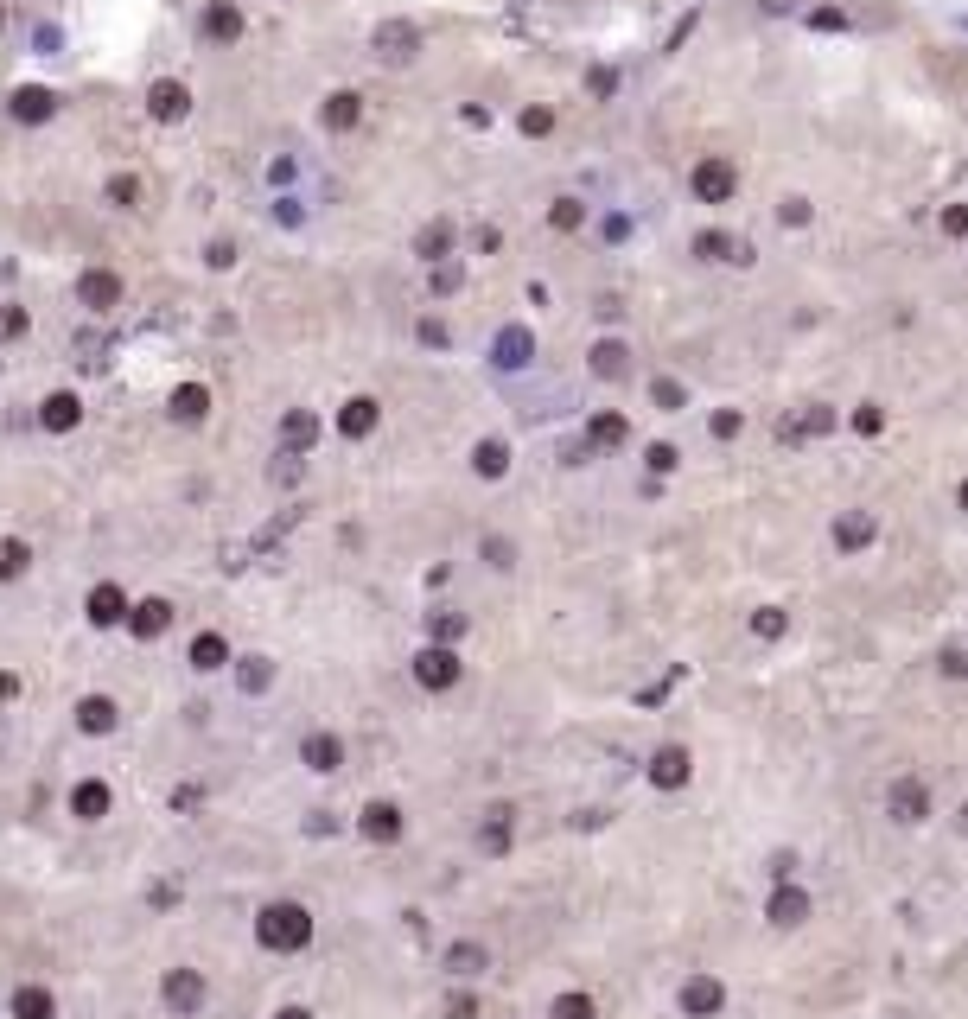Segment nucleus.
<instances>
[{"instance_id":"473e14b6","label":"nucleus","mask_w":968,"mask_h":1019,"mask_svg":"<svg viewBox=\"0 0 968 1019\" xmlns=\"http://www.w3.org/2000/svg\"><path fill=\"white\" fill-rule=\"evenodd\" d=\"M548 1019H599V1007H593V994H555V1007H548Z\"/></svg>"},{"instance_id":"6e6d98bb","label":"nucleus","mask_w":968,"mask_h":1019,"mask_svg":"<svg viewBox=\"0 0 968 1019\" xmlns=\"http://www.w3.org/2000/svg\"><path fill=\"white\" fill-rule=\"evenodd\" d=\"M20 688H26V682L13 676V669H0V701H13V695H20Z\"/></svg>"},{"instance_id":"de8ad7c7","label":"nucleus","mask_w":968,"mask_h":1019,"mask_svg":"<svg viewBox=\"0 0 968 1019\" xmlns=\"http://www.w3.org/2000/svg\"><path fill=\"white\" fill-rule=\"evenodd\" d=\"M943 230H949V236H968V204H949V211H943Z\"/></svg>"},{"instance_id":"a878e982","label":"nucleus","mask_w":968,"mask_h":1019,"mask_svg":"<svg viewBox=\"0 0 968 1019\" xmlns=\"http://www.w3.org/2000/svg\"><path fill=\"white\" fill-rule=\"evenodd\" d=\"M204 414H211V389H204V383H179V389H172V421L198 427Z\"/></svg>"},{"instance_id":"c9c22d12","label":"nucleus","mask_w":968,"mask_h":1019,"mask_svg":"<svg viewBox=\"0 0 968 1019\" xmlns=\"http://www.w3.org/2000/svg\"><path fill=\"white\" fill-rule=\"evenodd\" d=\"M26 332H32V313H26L20 300H7V306H0V344H13V338H26Z\"/></svg>"},{"instance_id":"dca6fc26","label":"nucleus","mask_w":968,"mask_h":1019,"mask_svg":"<svg viewBox=\"0 0 968 1019\" xmlns=\"http://www.w3.org/2000/svg\"><path fill=\"white\" fill-rule=\"evenodd\" d=\"M720 1007H726V988H720L714 975H688V981H682V1013H688V1019H707V1013H720Z\"/></svg>"},{"instance_id":"49530a36","label":"nucleus","mask_w":968,"mask_h":1019,"mask_svg":"<svg viewBox=\"0 0 968 1019\" xmlns=\"http://www.w3.org/2000/svg\"><path fill=\"white\" fill-rule=\"evenodd\" d=\"M555 128V109H523V134H548Z\"/></svg>"},{"instance_id":"4468645a","label":"nucleus","mask_w":968,"mask_h":1019,"mask_svg":"<svg viewBox=\"0 0 968 1019\" xmlns=\"http://www.w3.org/2000/svg\"><path fill=\"white\" fill-rule=\"evenodd\" d=\"M185 663H192L198 676H217V669H230V663H236V656H230V637H223V631H198L192 650H185Z\"/></svg>"},{"instance_id":"3c124183","label":"nucleus","mask_w":968,"mask_h":1019,"mask_svg":"<svg viewBox=\"0 0 968 1019\" xmlns=\"http://www.w3.org/2000/svg\"><path fill=\"white\" fill-rule=\"evenodd\" d=\"M446 1013H453V1019H478V1000H472V994H453V1007H446Z\"/></svg>"},{"instance_id":"c03bdc74","label":"nucleus","mask_w":968,"mask_h":1019,"mask_svg":"<svg viewBox=\"0 0 968 1019\" xmlns=\"http://www.w3.org/2000/svg\"><path fill=\"white\" fill-rule=\"evenodd\" d=\"M739 427H746V414H739V408H720V414H714V440H733Z\"/></svg>"},{"instance_id":"0eeeda50","label":"nucleus","mask_w":968,"mask_h":1019,"mask_svg":"<svg viewBox=\"0 0 968 1019\" xmlns=\"http://www.w3.org/2000/svg\"><path fill=\"white\" fill-rule=\"evenodd\" d=\"M64 803H71V816H77V822H102V816L115 809V790L102 784V777H77Z\"/></svg>"},{"instance_id":"603ef678","label":"nucleus","mask_w":968,"mask_h":1019,"mask_svg":"<svg viewBox=\"0 0 968 1019\" xmlns=\"http://www.w3.org/2000/svg\"><path fill=\"white\" fill-rule=\"evenodd\" d=\"M879 421H886L879 408H860V414H854V427H860V434H879Z\"/></svg>"},{"instance_id":"1a4fd4ad","label":"nucleus","mask_w":968,"mask_h":1019,"mask_svg":"<svg viewBox=\"0 0 968 1019\" xmlns=\"http://www.w3.org/2000/svg\"><path fill=\"white\" fill-rule=\"evenodd\" d=\"M300 765L313 771V777L344 771V739H338V733H306V739H300Z\"/></svg>"},{"instance_id":"a19ab883","label":"nucleus","mask_w":968,"mask_h":1019,"mask_svg":"<svg viewBox=\"0 0 968 1019\" xmlns=\"http://www.w3.org/2000/svg\"><path fill=\"white\" fill-rule=\"evenodd\" d=\"M777 223H784V230H803V223H809V198H784V204H777Z\"/></svg>"},{"instance_id":"e433bc0d","label":"nucleus","mask_w":968,"mask_h":1019,"mask_svg":"<svg viewBox=\"0 0 968 1019\" xmlns=\"http://www.w3.org/2000/svg\"><path fill=\"white\" fill-rule=\"evenodd\" d=\"M548 223H555V230H580V223H586V204H580V198H555V204H548Z\"/></svg>"},{"instance_id":"79ce46f5","label":"nucleus","mask_w":968,"mask_h":1019,"mask_svg":"<svg viewBox=\"0 0 968 1019\" xmlns=\"http://www.w3.org/2000/svg\"><path fill=\"white\" fill-rule=\"evenodd\" d=\"M650 395H656V408H682V402H688V389H682V383H669V376H656V389H650Z\"/></svg>"},{"instance_id":"bb28decb","label":"nucleus","mask_w":968,"mask_h":1019,"mask_svg":"<svg viewBox=\"0 0 968 1019\" xmlns=\"http://www.w3.org/2000/svg\"><path fill=\"white\" fill-rule=\"evenodd\" d=\"M803 918H809V892H797V886H784V892L771 898V924H777V930H797Z\"/></svg>"},{"instance_id":"37998d69","label":"nucleus","mask_w":968,"mask_h":1019,"mask_svg":"<svg viewBox=\"0 0 968 1019\" xmlns=\"http://www.w3.org/2000/svg\"><path fill=\"white\" fill-rule=\"evenodd\" d=\"M593 440H599V446H618V440H625V421H618V414H599V421H593Z\"/></svg>"},{"instance_id":"4c0bfd02","label":"nucleus","mask_w":968,"mask_h":1019,"mask_svg":"<svg viewBox=\"0 0 968 1019\" xmlns=\"http://www.w3.org/2000/svg\"><path fill=\"white\" fill-rule=\"evenodd\" d=\"M281 434H287V446H306V440L319 434V421H313V414H306V408H293L287 421H281Z\"/></svg>"},{"instance_id":"f03ea898","label":"nucleus","mask_w":968,"mask_h":1019,"mask_svg":"<svg viewBox=\"0 0 968 1019\" xmlns=\"http://www.w3.org/2000/svg\"><path fill=\"white\" fill-rule=\"evenodd\" d=\"M459 676H465V663H459L453 644H421V650H414V682H421L427 695H446Z\"/></svg>"},{"instance_id":"864d4df0","label":"nucleus","mask_w":968,"mask_h":1019,"mask_svg":"<svg viewBox=\"0 0 968 1019\" xmlns=\"http://www.w3.org/2000/svg\"><path fill=\"white\" fill-rule=\"evenodd\" d=\"M682 453H676V446H650V465H656V472H669V465H676Z\"/></svg>"},{"instance_id":"aec40b11","label":"nucleus","mask_w":968,"mask_h":1019,"mask_svg":"<svg viewBox=\"0 0 968 1019\" xmlns=\"http://www.w3.org/2000/svg\"><path fill=\"white\" fill-rule=\"evenodd\" d=\"M204 39H211V45H236L242 39V7L211 0V7H204Z\"/></svg>"},{"instance_id":"b1692460","label":"nucleus","mask_w":968,"mask_h":1019,"mask_svg":"<svg viewBox=\"0 0 968 1019\" xmlns=\"http://www.w3.org/2000/svg\"><path fill=\"white\" fill-rule=\"evenodd\" d=\"M357 115H363V96L357 90H332V96H325V109H319V122L332 134H344V128H357Z\"/></svg>"},{"instance_id":"a18cd8bd","label":"nucleus","mask_w":968,"mask_h":1019,"mask_svg":"<svg viewBox=\"0 0 968 1019\" xmlns=\"http://www.w3.org/2000/svg\"><path fill=\"white\" fill-rule=\"evenodd\" d=\"M752 631H758V637H784V612H777V606H765V612L752 618Z\"/></svg>"},{"instance_id":"cd10ccee","label":"nucleus","mask_w":968,"mask_h":1019,"mask_svg":"<svg viewBox=\"0 0 968 1019\" xmlns=\"http://www.w3.org/2000/svg\"><path fill=\"white\" fill-rule=\"evenodd\" d=\"M472 472H478V478H504V472H510V446H504V440H478V446H472Z\"/></svg>"},{"instance_id":"f3484780","label":"nucleus","mask_w":968,"mask_h":1019,"mask_svg":"<svg viewBox=\"0 0 968 1019\" xmlns=\"http://www.w3.org/2000/svg\"><path fill=\"white\" fill-rule=\"evenodd\" d=\"M688 771H695L688 746H663V752L650 758V784H656V790H682V784H688Z\"/></svg>"},{"instance_id":"ea45409f","label":"nucleus","mask_w":968,"mask_h":1019,"mask_svg":"<svg viewBox=\"0 0 968 1019\" xmlns=\"http://www.w3.org/2000/svg\"><path fill=\"white\" fill-rule=\"evenodd\" d=\"M427 631H434L427 644H453V637L465 631V618H459V612H440V618H427Z\"/></svg>"},{"instance_id":"6ab92c4d","label":"nucleus","mask_w":968,"mask_h":1019,"mask_svg":"<svg viewBox=\"0 0 968 1019\" xmlns=\"http://www.w3.org/2000/svg\"><path fill=\"white\" fill-rule=\"evenodd\" d=\"M166 625H172V599L153 593V599H134L128 606V631L134 637H166Z\"/></svg>"},{"instance_id":"393cba45","label":"nucleus","mask_w":968,"mask_h":1019,"mask_svg":"<svg viewBox=\"0 0 968 1019\" xmlns=\"http://www.w3.org/2000/svg\"><path fill=\"white\" fill-rule=\"evenodd\" d=\"M484 969H491V949H484V943H472V937H465V943H453V949H446V975L472 981V975H484Z\"/></svg>"},{"instance_id":"7c9ffc66","label":"nucleus","mask_w":968,"mask_h":1019,"mask_svg":"<svg viewBox=\"0 0 968 1019\" xmlns=\"http://www.w3.org/2000/svg\"><path fill=\"white\" fill-rule=\"evenodd\" d=\"M695 255H707V262H746V249H739L726 230H707V236H695Z\"/></svg>"},{"instance_id":"c756f323","label":"nucleus","mask_w":968,"mask_h":1019,"mask_svg":"<svg viewBox=\"0 0 968 1019\" xmlns=\"http://www.w3.org/2000/svg\"><path fill=\"white\" fill-rule=\"evenodd\" d=\"M236 669V682L249 688V695H268V682H274V663L268 656H242V663H230Z\"/></svg>"},{"instance_id":"72a5a7b5","label":"nucleus","mask_w":968,"mask_h":1019,"mask_svg":"<svg viewBox=\"0 0 968 1019\" xmlns=\"http://www.w3.org/2000/svg\"><path fill=\"white\" fill-rule=\"evenodd\" d=\"M625 344L618 338H605V344H593V376H625Z\"/></svg>"},{"instance_id":"7ed1b4c3","label":"nucleus","mask_w":968,"mask_h":1019,"mask_svg":"<svg viewBox=\"0 0 968 1019\" xmlns=\"http://www.w3.org/2000/svg\"><path fill=\"white\" fill-rule=\"evenodd\" d=\"M688 185H695V198H701V204H726V198L739 192V166L726 160V153H707V160H695Z\"/></svg>"},{"instance_id":"4d7b16f0","label":"nucleus","mask_w":968,"mask_h":1019,"mask_svg":"<svg viewBox=\"0 0 968 1019\" xmlns=\"http://www.w3.org/2000/svg\"><path fill=\"white\" fill-rule=\"evenodd\" d=\"M943 669H949V676H968V656H962V650H949V656H943Z\"/></svg>"},{"instance_id":"13d9d810","label":"nucleus","mask_w":968,"mask_h":1019,"mask_svg":"<svg viewBox=\"0 0 968 1019\" xmlns=\"http://www.w3.org/2000/svg\"><path fill=\"white\" fill-rule=\"evenodd\" d=\"M274 1019H313V1013H306V1007H281V1013H274Z\"/></svg>"},{"instance_id":"9b49d317","label":"nucleus","mask_w":968,"mask_h":1019,"mask_svg":"<svg viewBox=\"0 0 968 1019\" xmlns=\"http://www.w3.org/2000/svg\"><path fill=\"white\" fill-rule=\"evenodd\" d=\"M886 809H892V822H905V828H911V822H924V816H930V790L918 784V777H898V784L886 790Z\"/></svg>"},{"instance_id":"6e6552de","label":"nucleus","mask_w":968,"mask_h":1019,"mask_svg":"<svg viewBox=\"0 0 968 1019\" xmlns=\"http://www.w3.org/2000/svg\"><path fill=\"white\" fill-rule=\"evenodd\" d=\"M147 115L153 122H185V115H192V90H185L179 77H160L147 90Z\"/></svg>"},{"instance_id":"20e7f679","label":"nucleus","mask_w":968,"mask_h":1019,"mask_svg":"<svg viewBox=\"0 0 968 1019\" xmlns=\"http://www.w3.org/2000/svg\"><path fill=\"white\" fill-rule=\"evenodd\" d=\"M128 586H115V580H96L90 586V599H83V618H90L96 631H115V625H128Z\"/></svg>"},{"instance_id":"4be33fe9","label":"nucleus","mask_w":968,"mask_h":1019,"mask_svg":"<svg viewBox=\"0 0 968 1019\" xmlns=\"http://www.w3.org/2000/svg\"><path fill=\"white\" fill-rule=\"evenodd\" d=\"M7 109H13V122H51L58 96L39 90V83H26V90H13V96H7Z\"/></svg>"},{"instance_id":"9d476101","label":"nucleus","mask_w":968,"mask_h":1019,"mask_svg":"<svg viewBox=\"0 0 968 1019\" xmlns=\"http://www.w3.org/2000/svg\"><path fill=\"white\" fill-rule=\"evenodd\" d=\"M77 421H83V395L77 389H51L39 402V427H45V434H71Z\"/></svg>"},{"instance_id":"5701e85b","label":"nucleus","mask_w":968,"mask_h":1019,"mask_svg":"<svg viewBox=\"0 0 968 1019\" xmlns=\"http://www.w3.org/2000/svg\"><path fill=\"white\" fill-rule=\"evenodd\" d=\"M13 1019H58V1000H51V988H39V981H20V988H13Z\"/></svg>"},{"instance_id":"2f4dec72","label":"nucleus","mask_w":968,"mask_h":1019,"mask_svg":"<svg viewBox=\"0 0 968 1019\" xmlns=\"http://www.w3.org/2000/svg\"><path fill=\"white\" fill-rule=\"evenodd\" d=\"M835 542H841V548H867V542H873V516L847 510L841 523H835Z\"/></svg>"},{"instance_id":"8fccbe9b","label":"nucleus","mask_w":968,"mask_h":1019,"mask_svg":"<svg viewBox=\"0 0 968 1019\" xmlns=\"http://www.w3.org/2000/svg\"><path fill=\"white\" fill-rule=\"evenodd\" d=\"M204 262H211V268H230V262H236V243H211V255H204Z\"/></svg>"},{"instance_id":"bf43d9fd","label":"nucleus","mask_w":968,"mask_h":1019,"mask_svg":"<svg viewBox=\"0 0 968 1019\" xmlns=\"http://www.w3.org/2000/svg\"><path fill=\"white\" fill-rule=\"evenodd\" d=\"M956 497H962V510H968V478H962V491H956Z\"/></svg>"},{"instance_id":"f704fd0d","label":"nucleus","mask_w":968,"mask_h":1019,"mask_svg":"<svg viewBox=\"0 0 968 1019\" xmlns=\"http://www.w3.org/2000/svg\"><path fill=\"white\" fill-rule=\"evenodd\" d=\"M102 198H109L115 211H134V204H141V179H128V172H115V179L102 185Z\"/></svg>"},{"instance_id":"f8f14e48","label":"nucleus","mask_w":968,"mask_h":1019,"mask_svg":"<svg viewBox=\"0 0 968 1019\" xmlns=\"http://www.w3.org/2000/svg\"><path fill=\"white\" fill-rule=\"evenodd\" d=\"M376 421H383V402H376V395H351V402L338 408V434L344 440H370Z\"/></svg>"},{"instance_id":"ddd939ff","label":"nucleus","mask_w":968,"mask_h":1019,"mask_svg":"<svg viewBox=\"0 0 968 1019\" xmlns=\"http://www.w3.org/2000/svg\"><path fill=\"white\" fill-rule=\"evenodd\" d=\"M121 727V707H115V695H83L77 701V733H90V739H109Z\"/></svg>"},{"instance_id":"423d86ee","label":"nucleus","mask_w":968,"mask_h":1019,"mask_svg":"<svg viewBox=\"0 0 968 1019\" xmlns=\"http://www.w3.org/2000/svg\"><path fill=\"white\" fill-rule=\"evenodd\" d=\"M160 994H166L172 1019H192V1013L204 1007V994H211V988H204V975H198V969H172V975L160 981Z\"/></svg>"},{"instance_id":"a211bd4d","label":"nucleus","mask_w":968,"mask_h":1019,"mask_svg":"<svg viewBox=\"0 0 968 1019\" xmlns=\"http://www.w3.org/2000/svg\"><path fill=\"white\" fill-rule=\"evenodd\" d=\"M363 841H376V848H389V841H402V809L395 803H363Z\"/></svg>"},{"instance_id":"09e8293b","label":"nucleus","mask_w":968,"mask_h":1019,"mask_svg":"<svg viewBox=\"0 0 968 1019\" xmlns=\"http://www.w3.org/2000/svg\"><path fill=\"white\" fill-rule=\"evenodd\" d=\"M809 26H822V32H841V26H847V13H835V7H822V13H809Z\"/></svg>"},{"instance_id":"f257e3e1","label":"nucleus","mask_w":968,"mask_h":1019,"mask_svg":"<svg viewBox=\"0 0 968 1019\" xmlns=\"http://www.w3.org/2000/svg\"><path fill=\"white\" fill-rule=\"evenodd\" d=\"M255 937H262V949H274V956H293V949L313 943V911H306L300 898H274V905L255 911Z\"/></svg>"},{"instance_id":"2eb2a0df","label":"nucleus","mask_w":968,"mask_h":1019,"mask_svg":"<svg viewBox=\"0 0 968 1019\" xmlns=\"http://www.w3.org/2000/svg\"><path fill=\"white\" fill-rule=\"evenodd\" d=\"M529 357H535V332H529V325H504L497 344H491V364L497 370H523Z\"/></svg>"},{"instance_id":"412c9836","label":"nucleus","mask_w":968,"mask_h":1019,"mask_svg":"<svg viewBox=\"0 0 968 1019\" xmlns=\"http://www.w3.org/2000/svg\"><path fill=\"white\" fill-rule=\"evenodd\" d=\"M414 45H421V32H414L408 20H389V26H376V51H383L389 64H408V58H414Z\"/></svg>"},{"instance_id":"39448f33","label":"nucleus","mask_w":968,"mask_h":1019,"mask_svg":"<svg viewBox=\"0 0 968 1019\" xmlns=\"http://www.w3.org/2000/svg\"><path fill=\"white\" fill-rule=\"evenodd\" d=\"M128 300V281L109 268H83L77 274V306H90V313H115V306Z\"/></svg>"},{"instance_id":"c85d7f7f","label":"nucleus","mask_w":968,"mask_h":1019,"mask_svg":"<svg viewBox=\"0 0 968 1019\" xmlns=\"http://www.w3.org/2000/svg\"><path fill=\"white\" fill-rule=\"evenodd\" d=\"M26 567H32V548L20 542V535H7V542H0V586L26 580Z\"/></svg>"},{"instance_id":"5fc2aeb1","label":"nucleus","mask_w":968,"mask_h":1019,"mask_svg":"<svg viewBox=\"0 0 968 1019\" xmlns=\"http://www.w3.org/2000/svg\"><path fill=\"white\" fill-rule=\"evenodd\" d=\"M484 555H491V567H510V542H497V535H491V542H484Z\"/></svg>"},{"instance_id":"58836bf2","label":"nucleus","mask_w":968,"mask_h":1019,"mask_svg":"<svg viewBox=\"0 0 968 1019\" xmlns=\"http://www.w3.org/2000/svg\"><path fill=\"white\" fill-rule=\"evenodd\" d=\"M414 249H421L427 262H446V249H453V230H446V223H434V230H421V243H414Z\"/></svg>"}]
</instances>
